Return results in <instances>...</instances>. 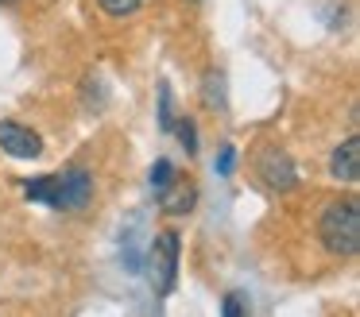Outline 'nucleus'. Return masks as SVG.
Returning <instances> with one entry per match:
<instances>
[{"label": "nucleus", "mask_w": 360, "mask_h": 317, "mask_svg": "<svg viewBox=\"0 0 360 317\" xmlns=\"http://www.w3.org/2000/svg\"><path fill=\"white\" fill-rule=\"evenodd\" d=\"M97 4H101L109 15H132L136 8H140V0H97Z\"/></svg>", "instance_id": "1a4fd4ad"}, {"label": "nucleus", "mask_w": 360, "mask_h": 317, "mask_svg": "<svg viewBox=\"0 0 360 317\" xmlns=\"http://www.w3.org/2000/svg\"><path fill=\"white\" fill-rule=\"evenodd\" d=\"M259 178H264L271 190H295L298 174H295V162H290L287 151H279V147H267L264 155H259Z\"/></svg>", "instance_id": "20e7f679"}, {"label": "nucleus", "mask_w": 360, "mask_h": 317, "mask_svg": "<svg viewBox=\"0 0 360 317\" xmlns=\"http://www.w3.org/2000/svg\"><path fill=\"white\" fill-rule=\"evenodd\" d=\"M159 198H163L167 213H190V205H194V190H190V186H182V182H171L163 193H159Z\"/></svg>", "instance_id": "0eeeda50"}, {"label": "nucleus", "mask_w": 360, "mask_h": 317, "mask_svg": "<svg viewBox=\"0 0 360 317\" xmlns=\"http://www.w3.org/2000/svg\"><path fill=\"white\" fill-rule=\"evenodd\" d=\"M171 182H174V162L171 159H159L155 167H151V186H155V193H163Z\"/></svg>", "instance_id": "6e6552de"}, {"label": "nucleus", "mask_w": 360, "mask_h": 317, "mask_svg": "<svg viewBox=\"0 0 360 317\" xmlns=\"http://www.w3.org/2000/svg\"><path fill=\"white\" fill-rule=\"evenodd\" d=\"M0 147H4L12 159H35V155L43 151V139L35 136L32 128H24V124L4 120L0 124Z\"/></svg>", "instance_id": "39448f33"}, {"label": "nucleus", "mask_w": 360, "mask_h": 317, "mask_svg": "<svg viewBox=\"0 0 360 317\" xmlns=\"http://www.w3.org/2000/svg\"><path fill=\"white\" fill-rule=\"evenodd\" d=\"M318 236L333 255L360 252V209L356 201H333L318 221Z\"/></svg>", "instance_id": "f03ea898"}, {"label": "nucleus", "mask_w": 360, "mask_h": 317, "mask_svg": "<svg viewBox=\"0 0 360 317\" xmlns=\"http://www.w3.org/2000/svg\"><path fill=\"white\" fill-rule=\"evenodd\" d=\"M221 85H225V77L221 74H205V101H210V105H221Z\"/></svg>", "instance_id": "9d476101"}, {"label": "nucleus", "mask_w": 360, "mask_h": 317, "mask_svg": "<svg viewBox=\"0 0 360 317\" xmlns=\"http://www.w3.org/2000/svg\"><path fill=\"white\" fill-rule=\"evenodd\" d=\"M0 4H16V0H0Z\"/></svg>", "instance_id": "2eb2a0df"}, {"label": "nucleus", "mask_w": 360, "mask_h": 317, "mask_svg": "<svg viewBox=\"0 0 360 317\" xmlns=\"http://www.w3.org/2000/svg\"><path fill=\"white\" fill-rule=\"evenodd\" d=\"M89 193H94V178L82 167H70L63 174H43L27 182V198L43 201L51 209H82L89 201Z\"/></svg>", "instance_id": "f257e3e1"}, {"label": "nucleus", "mask_w": 360, "mask_h": 317, "mask_svg": "<svg viewBox=\"0 0 360 317\" xmlns=\"http://www.w3.org/2000/svg\"><path fill=\"white\" fill-rule=\"evenodd\" d=\"M333 178H341V182H356L360 178V139L356 136H349L341 147L333 151Z\"/></svg>", "instance_id": "423d86ee"}, {"label": "nucleus", "mask_w": 360, "mask_h": 317, "mask_svg": "<svg viewBox=\"0 0 360 317\" xmlns=\"http://www.w3.org/2000/svg\"><path fill=\"white\" fill-rule=\"evenodd\" d=\"M244 309H248L244 294H229V298H225V306H221V313H225V317H244Z\"/></svg>", "instance_id": "f8f14e48"}, {"label": "nucleus", "mask_w": 360, "mask_h": 317, "mask_svg": "<svg viewBox=\"0 0 360 317\" xmlns=\"http://www.w3.org/2000/svg\"><path fill=\"white\" fill-rule=\"evenodd\" d=\"M179 136H182V143H186V151H198V147H194V128H190L186 120L179 124Z\"/></svg>", "instance_id": "ddd939ff"}, {"label": "nucleus", "mask_w": 360, "mask_h": 317, "mask_svg": "<svg viewBox=\"0 0 360 317\" xmlns=\"http://www.w3.org/2000/svg\"><path fill=\"white\" fill-rule=\"evenodd\" d=\"M159 124H163V131L174 128V116H171V89L159 93Z\"/></svg>", "instance_id": "9b49d317"}, {"label": "nucleus", "mask_w": 360, "mask_h": 317, "mask_svg": "<svg viewBox=\"0 0 360 317\" xmlns=\"http://www.w3.org/2000/svg\"><path fill=\"white\" fill-rule=\"evenodd\" d=\"M174 275H179V236L174 232H159L155 244H151V286L159 294H171Z\"/></svg>", "instance_id": "7ed1b4c3"}, {"label": "nucleus", "mask_w": 360, "mask_h": 317, "mask_svg": "<svg viewBox=\"0 0 360 317\" xmlns=\"http://www.w3.org/2000/svg\"><path fill=\"white\" fill-rule=\"evenodd\" d=\"M217 170H221V174H229V170H233V147H225V151H221Z\"/></svg>", "instance_id": "4468645a"}]
</instances>
